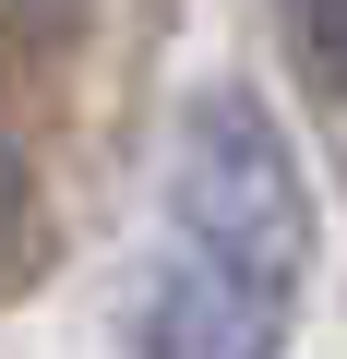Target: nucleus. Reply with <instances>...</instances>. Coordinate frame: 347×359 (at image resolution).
<instances>
[{"instance_id":"obj_1","label":"nucleus","mask_w":347,"mask_h":359,"mask_svg":"<svg viewBox=\"0 0 347 359\" xmlns=\"http://www.w3.org/2000/svg\"><path fill=\"white\" fill-rule=\"evenodd\" d=\"M168 228L216 276H252L275 299L311 287V180L252 84H192L180 132H168Z\"/></svg>"},{"instance_id":"obj_2","label":"nucleus","mask_w":347,"mask_h":359,"mask_svg":"<svg viewBox=\"0 0 347 359\" xmlns=\"http://www.w3.org/2000/svg\"><path fill=\"white\" fill-rule=\"evenodd\" d=\"M287 323H299V299L168 252V276H156V299H144V359H275Z\"/></svg>"},{"instance_id":"obj_3","label":"nucleus","mask_w":347,"mask_h":359,"mask_svg":"<svg viewBox=\"0 0 347 359\" xmlns=\"http://www.w3.org/2000/svg\"><path fill=\"white\" fill-rule=\"evenodd\" d=\"M287 60L311 72V96H347V13H287Z\"/></svg>"},{"instance_id":"obj_4","label":"nucleus","mask_w":347,"mask_h":359,"mask_svg":"<svg viewBox=\"0 0 347 359\" xmlns=\"http://www.w3.org/2000/svg\"><path fill=\"white\" fill-rule=\"evenodd\" d=\"M13 216H25V156L0 144V240H13Z\"/></svg>"}]
</instances>
